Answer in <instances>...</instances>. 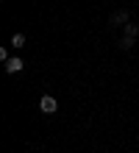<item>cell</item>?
<instances>
[{
  "label": "cell",
  "instance_id": "277c9868",
  "mask_svg": "<svg viewBox=\"0 0 139 153\" xmlns=\"http://www.w3.org/2000/svg\"><path fill=\"white\" fill-rule=\"evenodd\" d=\"M125 22H128V11H117L111 17V25H125Z\"/></svg>",
  "mask_w": 139,
  "mask_h": 153
},
{
  "label": "cell",
  "instance_id": "6da1fadb",
  "mask_svg": "<svg viewBox=\"0 0 139 153\" xmlns=\"http://www.w3.org/2000/svg\"><path fill=\"white\" fill-rule=\"evenodd\" d=\"M56 109H59V103H56L53 95H45L42 100H39V111H42V114H53Z\"/></svg>",
  "mask_w": 139,
  "mask_h": 153
},
{
  "label": "cell",
  "instance_id": "3957f363",
  "mask_svg": "<svg viewBox=\"0 0 139 153\" xmlns=\"http://www.w3.org/2000/svg\"><path fill=\"white\" fill-rule=\"evenodd\" d=\"M125 36H139V22H125Z\"/></svg>",
  "mask_w": 139,
  "mask_h": 153
},
{
  "label": "cell",
  "instance_id": "5b68a950",
  "mask_svg": "<svg viewBox=\"0 0 139 153\" xmlns=\"http://www.w3.org/2000/svg\"><path fill=\"white\" fill-rule=\"evenodd\" d=\"M11 48H17V50L25 48V33H14L11 36Z\"/></svg>",
  "mask_w": 139,
  "mask_h": 153
},
{
  "label": "cell",
  "instance_id": "52a82bcc",
  "mask_svg": "<svg viewBox=\"0 0 139 153\" xmlns=\"http://www.w3.org/2000/svg\"><path fill=\"white\" fill-rule=\"evenodd\" d=\"M0 61H3V64L8 61V50H6V48H0Z\"/></svg>",
  "mask_w": 139,
  "mask_h": 153
},
{
  "label": "cell",
  "instance_id": "7a4b0ae2",
  "mask_svg": "<svg viewBox=\"0 0 139 153\" xmlns=\"http://www.w3.org/2000/svg\"><path fill=\"white\" fill-rule=\"evenodd\" d=\"M22 67H25V64H22V59H17V56L6 61V73H8V75H14V73H20Z\"/></svg>",
  "mask_w": 139,
  "mask_h": 153
},
{
  "label": "cell",
  "instance_id": "8992f818",
  "mask_svg": "<svg viewBox=\"0 0 139 153\" xmlns=\"http://www.w3.org/2000/svg\"><path fill=\"white\" fill-rule=\"evenodd\" d=\"M120 48H123V50H131V48H134V36H123Z\"/></svg>",
  "mask_w": 139,
  "mask_h": 153
}]
</instances>
